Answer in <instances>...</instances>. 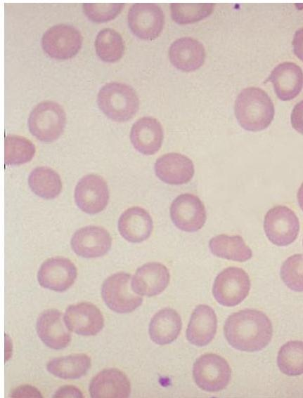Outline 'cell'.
Returning a JSON list of instances; mask_svg holds the SVG:
<instances>
[{
	"label": "cell",
	"mask_w": 303,
	"mask_h": 398,
	"mask_svg": "<svg viewBox=\"0 0 303 398\" xmlns=\"http://www.w3.org/2000/svg\"><path fill=\"white\" fill-rule=\"evenodd\" d=\"M224 332L228 343L235 349L257 352L270 343L273 326L269 317L262 312L246 309L228 317Z\"/></svg>",
	"instance_id": "6da1fadb"
},
{
	"label": "cell",
	"mask_w": 303,
	"mask_h": 398,
	"mask_svg": "<svg viewBox=\"0 0 303 398\" xmlns=\"http://www.w3.org/2000/svg\"><path fill=\"white\" fill-rule=\"evenodd\" d=\"M235 114L239 124L249 131L267 128L274 117V106L268 94L257 87L243 89L235 102Z\"/></svg>",
	"instance_id": "7a4b0ae2"
},
{
	"label": "cell",
	"mask_w": 303,
	"mask_h": 398,
	"mask_svg": "<svg viewBox=\"0 0 303 398\" xmlns=\"http://www.w3.org/2000/svg\"><path fill=\"white\" fill-rule=\"evenodd\" d=\"M99 108L110 119L127 121L137 112L138 97L130 86L120 82H109L103 85L97 96Z\"/></svg>",
	"instance_id": "3957f363"
},
{
	"label": "cell",
	"mask_w": 303,
	"mask_h": 398,
	"mask_svg": "<svg viewBox=\"0 0 303 398\" xmlns=\"http://www.w3.org/2000/svg\"><path fill=\"white\" fill-rule=\"evenodd\" d=\"M66 114L63 107L52 100L38 103L31 111L28 118L30 133L43 142H53L64 131Z\"/></svg>",
	"instance_id": "277c9868"
},
{
	"label": "cell",
	"mask_w": 303,
	"mask_h": 398,
	"mask_svg": "<svg viewBox=\"0 0 303 398\" xmlns=\"http://www.w3.org/2000/svg\"><path fill=\"white\" fill-rule=\"evenodd\" d=\"M131 274L117 272L108 277L101 288L105 305L117 313H129L139 307L143 298L131 287Z\"/></svg>",
	"instance_id": "5b68a950"
},
{
	"label": "cell",
	"mask_w": 303,
	"mask_h": 398,
	"mask_svg": "<svg viewBox=\"0 0 303 398\" xmlns=\"http://www.w3.org/2000/svg\"><path fill=\"white\" fill-rule=\"evenodd\" d=\"M198 386L207 392H219L228 384L231 369L225 359L216 354H205L197 359L193 369Z\"/></svg>",
	"instance_id": "8992f818"
},
{
	"label": "cell",
	"mask_w": 303,
	"mask_h": 398,
	"mask_svg": "<svg viewBox=\"0 0 303 398\" xmlns=\"http://www.w3.org/2000/svg\"><path fill=\"white\" fill-rule=\"evenodd\" d=\"M250 289V280L247 272L239 267H229L217 276L212 293L220 305L233 307L244 300Z\"/></svg>",
	"instance_id": "52a82bcc"
},
{
	"label": "cell",
	"mask_w": 303,
	"mask_h": 398,
	"mask_svg": "<svg viewBox=\"0 0 303 398\" xmlns=\"http://www.w3.org/2000/svg\"><path fill=\"white\" fill-rule=\"evenodd\" d=\"M82 44L80 32L73 25L57 24L45 31L41 37L44 51L56 59H67L77 53Z\"/></svg>",
	"instance_id": "ba28073f"
},
{
	"label": "cell",
	"mask_w": 303,
	"mask_h": 398,
	"mask_svg": "<svg viewBox=\"0 0 303 398\" xmlns=\"http://www.w3.org/2000/svg\"><path fill=\"white\" fill-rule=\"evenodd\" d=\"M264 229L269 241L284 246L292 243L299 231V220L292 210L285 206H276L268 211Z\"/></svg>",
	"instance_id": "9c48e42d"
},
{
	"label": "cell",
	"mask_w": 303,
	"mask_h": 398,
	"mask_svg": "<svg viewBox=\"0 0 303 398\" xmlns=\"http://www.w3.org/2000/svg\"><path fill=\"white\" fill-rule=\"evenodd\" d=\"M165 16L161 8L153 3H136L128 12V25L138 38L153 40L161 33Z\"/></svg>",
	"instance_id": "30bf717a"
},
{
	"label": "cell",
	"mask_w": 303,
	"mask_h": 398,
	"mask_svg": "<svg viewBox=\"0 0 303 398\" xmlns=\"http://www.w3.org/2000/svg\"><path fill=\"white\" fill-rule=\"evenodd\" d=\"M170 217L179 230L193 232L201 229L206 221V211L202 201L195 195H179L170 206Z\"/></svg>",
	"instance_id": "8fae6325"
},
{
	"label": "cell",
	"mask_w": 303,
	"mask_h": 398,
	"mask_svg": "<svg viewBox=\"0 0 303 398\" xmlns=\"http://www.w3.org/2000/svg\"><path fill=\"white\" fill-rule=\"evenodd\" d=\"M109 197L107 183L98 175L84 176L75 187V202L82 211L89 214L102 211L106 207Z\"/></svg>",
	"instance_id": "7c38bea8"
},
{
	"label": "cell",
	"mask_w": 303,
	"mask_h": 398,
	"mask_svg": "<svg viewBox=\"0 0 303 398\" xmlns=\"http://www.w3.org/2000/svg\"><path fill=\"white\" fill-rule=\"evenodd\" d=\"M77 270L69 259L54 257L46 260L41 265L37 279L41 286L57 292L67 290L75 282Z\"/></svg>",
	"instance_id": "4fadbf2b"
},
{
	"label": "cell",
	"mask_w": 303,
	"mask_h": 398,
	"mask_svg": "<svg viewBox=\"0 0 303 398\" xmlns=\"http://www.w3.org/2000/svg\"><path fill=\"white\" fill-rule=\"evenodd\" d=\"M70 244L77 255L86 258H98L110 249L112 238L103 227L89 225L76 231Z\"/></svg>",
	"instance_id": "5bb4252c"
},
{
	"label": "cell",
	"mask_w": 303,
	"mask_h": 398,
	"mask_svg": "<svg viewBox=\"0 0 303 398\" xmlns=\"http://www.w3.org/2000/svg\"><path fill=\"white\" fill-rule=\"evenodd\" d=\"M64 321L70 331L86 336L96 335L104 326L101 312L89 303L70 305L65 311Z\"/></svg>",
	"instance_id": "9a60e30c"
},
{
	"label": "cell",
	"mask_w": 303,
	"mask_h": 398,
	"mask_svg": "<svg viewBox=\"0 0 303 398\" xmlns=\"http://www.w3.org/2000/svg\"><path fill=\"white\" fill-rule=\"evenodd\" d=\"M37 332L41 341L53 350L63 349L71 341L64 317L56 309H49L40 314L37 321Z\"/></svg>",
	"instance_id": "2e32d148"
},
{
	"label": "cell",
	"mask_w": 303,
	"mask_h": 398,
	"mask_svg": "<svg viewBox=\"0 0 303 398\" xmlns=\"http://www.w3.org/2000/svg\"><path fill=\"white\" fill-rule=\"evenodd\" d=\"M170 274L165 265L157 262L148 263L140 267L131 279L135 293L148 297L162 293L168 286Z\"/></svg>",
	"instance_id": "e0dca14e"
},
{
	"label": "cell",
	"mask_w": 303,
	"mask_h": 398,
	"mask_svg": "<svg viewBox=\"0 0 303 398\" xmlns=\"http://www.w3.org/2000/svg\"><path fill=\"white\" fill-rule=\"evenodd\" d=\"M155 172L157 177L165 183L182 185L188 183L193 177L194 165L188 157L171 152L156 160Z\"/></svg>",
	"instance_id": "ac0fdd59"
},
{
	"label": "cell",
	"mask_w": 303,
	"mask_h": 398,
	"mask_svg": "<svg viewBox=\"0 0 303 398\" xmlns=\"http://www.w3.org/2000/svg\"><path fill=\"white\" fill-rule=\"evenodd\" d=\"M164 132L160 122L151 117H143L132 126L130 140L134 147L145 155L155 154L161 147Z\"/></svg>",
	"instance_id": "d6986e66"
},
{
	"label": "cell",
	"mask_w": 303,
	"mask_h": 398,
	"mask_svg": "<svg viewBox=\"0 0 303 398\" xmlns=\"http://www.w3.org/2000/svg\"><path fill=\"white\" fill-rule=\"evenodd\" d=\"M89 392L94 398H124L130 394L131 385L123 372L117 369H108L93 378Z\"/></svg>",
	"instance_id": "ffe728a7"
},
{
	"label": "cell",
	"mask_w": 303,
	"mask_h": 398,
	"mask_svg": "<svg viewBox=\"0 0 303 398\" xmlns=\"http://www.w3.org/2000/svg\"><path fill=\"white\" fill-rule=\"evenodd\" d=\"M169 58L176 68L183 72H192L203 65L205 50L199 41L191 37H182L170 46Z\"/></svg>",
	"instance_id": "44dd1931"
},
{
	"label": "cell",
	"mask_w": 303,
	"mask_h": 398,
	"mask_svg": "<svg viewBox=\"0 0 303 398\" xmlns=\"http://www.w3.org/2000/svg\"><path fill=\"white\" fill-rule=\"evenodd\" d=\"M153 229V220L148 212L139 206L125 210L118 220V230L121 236L131 243H139L147 239Z\"/></svg>",
	"instance_id": "7402d4cb"
},
{
	"label": "cell",
	"mask_w": 303,
	"mask_h": 398,
	"mask_svg": "<svg viewBox=\"0 0 303 398\" xmlns=\"http://www.w3.org/2000/svg\"><path fill=\"white\" fill-rule=\"evenodd\" d=\"M269 80L273 84L275 93L282 100L295 98L303 86V72L294 62H285L271 72Z\"/></svg>",
	"instance_id": "603a6c76"
},
{
	"label": "cell",
	"mask_w": 303,
	"mask_h": 398,
	"mask_svg": "<svg viewBox=\"0 0 303 398\" xmlns=\"http://www.w3.org/2000/svg\"><path fill=\"white\" fill-rule=\"evenodd\" d=\"M217 328V319L213 309L206 305H200L191 314L186 338L191 344L203 347L214 338Z\"/></svg>",
	"instance_id": "cb8c5ba5"
},
{
	"label": "cell",
	"mask_w": 303,
	"mask_h": 398,
	"mask_svg": "<svg viewBox=\"0 0 303 398\" xmlns=\"http://www.w3.org/2000/svg\"><path fill=\"white\" fill-rule=\"evenodd\" d=\"M181 326V317L174 310L162 309L152 318L149 325V335L156 344L167 345L176 339Z\"/></svg>",
	"instance_id": "d4e9b609"
},
{
	"label": "cell",
	"mask_w": 303,
	"mask_h": 398,
	"mask_svg": "<svg viewBox=\"0 0 303 398\" xmlns=\"http://www.w3.org/2000/svg\"><path fill=\"white\" fill-rule=\"evenodd\" d=\"M209 247L214 256L233 261L245 262L252 256L251 249L239 235H217L210 239Z\"/></svg>",
	"instance_id": "484cf974"
},
{
	"label": "cell",
	"mask_w": 303,
	"mask_h": 398,
	"mask_svg": "<svg viewBox=\"0 0 303 398\" xmlns=\"http://www.w3.org/2000/svg\"><path fill=\"white\" fill-rule=\"evenodd\" d=\"M91 367V359L85 354H75L50 361L46 366L52 375L63 379H77L84 376Z\"/></svg>",
	"instance_id": "4316f807"
},
{
	"label": "cell",
	"mask_w": 303,
	"mask_h": 398,
	"mask_svg": "<svg viewBox=\"0 0 303 398\" xmlns=\"http://www.w3.org/2000/svg\"><path fill=\"white\" fill-rule=\"evenodd\" d=\"M28 184L36 195L46 199L56 198L62 190L60 175L47 166L33 169L29 175Z\"/></svg>",
	"instance_id": "83f0119b"
},
{
	"label": "cell",
	"mask_w": 303,
	"mask_h": 398,
	"mask_svg": "<svg viewBox=\"0 0 303 398\" xmlns=\"http://www.w3.org/2000/svg\"><path fill=\"white\" fill-rule=\"evenodd\" d=\"M94 44L98 56L105 62L118 60L124 52V42L122 36L112 28H103L99 31Z\"/></svg>",
	"instance_id": "f1b7e54d"
},
{
	"label": "cell",
	"mask_w": 303,
	"mask_h": 398,
	"mask_svg": "<svg viewBox=\"0 0 303 398\" xmlns=\"http://www.w3.org/2000/svg\"><path fill=\"white\" fill-rule=\"evenodd\" d=\"M277 364L280 371L290 376L303 374V342L290 340L278 351Z\"/></svg>",
	"instance_id": "f546056e"
},
{
	"label": "cell",
	"mask_w": 303,
	"mask_h": 398,
	"mask_svg": "<svg viewBox=\"0 0 303 398\" xmlns=\"http://www.w3.org/2000/svg\"><path fill=\"white\" fill-rule=\"evenodd\" d=\"M36 152L34 145L29 139L8 135L5 138V163L6 165H20L30 161Z\"/></svg>",
	"instance_id": "4dcf8cb0"
},
{
	"label": "cell",
	"mask_w": 303,
	"mask_h": 398,
	"mask_svg": "<svg viewBox=\"0 0 303 398\" xmlns=\"http://www.w3.org/2000/svg\"><path fill=\"white\" fill-rule=\"evenodd\" d=\"M214 4H171V15L174 22L181 25L193 23L209 15Z\"/></svg>",
	"instance_id": "1f68e13d"
},
{
	"label": "cell",
	"mask_w": 303,
	"mask_h": 398,
	"mask_svg": "<svg viewBox=\"0 0 303 398\" xmlns=\"http://www.w3.org/2000/svg\"><path fill=\"white\" fill-rule=\"evenodd\" d=\"M281 277L291 290L303 291V254L289 257L282 265Z\"/></svg>",
	"instance_id": "d6a6232c"
},
{
	"label": "cell",
	"mask_w": 303,
	"mask_h": 398,
	"mask_svg": "<svg viewBox=\"0 0 303 398\" xmlns=\"http://www.w3.org/2000/svg\"><path fill=\"white\" fill-rule=\"evenodd\" d=\"M124 4H93L84 3L83 11L91 20L102 22L115 18L122 11Z\"/></svg>",
	"instance_id": "836d02e7"
},
{
	"label": "cell",
	"mask_w": 303,
	"mask_h": 398,
	"mask_svg": "<svg viewBox=\"0 0 303 398\" xmlns=\"http://www.w3.org/2000/svg\"><path fill=\"white\" fill-rule=\"evenodd\" d=\"M292 126L303 135V100L298 102L293 108L290 117Z\"/></svg>",
	"instance_id": "e575fe53"
},
{
	"label": "cell",
	"mask_w": 303,
	"mask_h": 398,
	"mask_svg": "<svg viewBox=\"0 0 303 398\" xmlns=\"http://www.w3.org/2000/svg\"><path fill=\"white\" fill-rule=\"evenodd\" d=\"M13 397H41L39 392L34 387L30 385L20 386L13 391Z\"/></svg>",
	"instance_id": "d590c367"
},
{
	"label": "cell",
	"mask_w": 303,
	"mask_h": 398,
	"mask_svg": "<svg viewBox=\"0 0 303 398\" xmlns=\"http://www.w3.org/2000/svg\"><path fill=\"white\" fill-rule=\"evenodd\" d=\"M292 46L295 55L303 62V27L296 31Z\"/></svg>",
	"instance_id": "8d00e7d4"
},
{
	"label": "cell",
	"mask_w": 303,
	"mask_h": 398,
	"mask_svg": "<svg viewBox=\"0 0 303 398\" xmlns=\"http://www.w3.org/2000/svg\"><path fill=\"white\" fill-rule=\"evenodd\" d=\"M54 397H83L80 390L70 385L61 387L55 393Z\"/></svg>",
	"instance_id": "74e56055"
},
{
	"label": "cell",
	"mask_w": 303,
	"mask_h": 398,
	"mask_svg": "<svg viewBox=\"0 0 303 398\" xmlns=\"http://www.w3.org/2000/svg\"><path fill=\"white\" fill-rule=\"evenodd\" d=\"M297 200L299 205L303 211V183H302L297 193Z\"/></svg>",
	"instance_id": "f35d334b"
}]
</instances>
